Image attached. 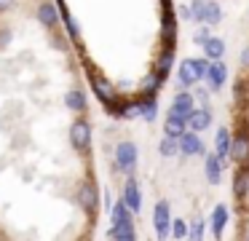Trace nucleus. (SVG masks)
I'll return each mask as SVG.
<instances>
[{"label":"nucleus","instance_id":"obj_16","mask_svg":"<svg viewBox=\"0 0 249 241\" xmlns=\"http://www.w3.org/2000/svg\"><path fill=\"white\" fill-rule=\"evenodd\" d=\"M201 21L217 24V21H220V5H217V3H204V11H201Z\"/></svg>","mask_w":249,"mask_h":241},{"label":"nucleus","instance_id":"obj_12","mask_svg":"<svg viewBox=\"0 0 249 241\" xmlns=\"http://www.w3.org/2000/svg\"><path fill=\"white\" fill-rule=\"evenodd\" d=\"M185 123H190V129H193V131H201V129L209 126V110H193Z\"/></svg>","mask_w":249,"mask_h":241},{"label":"nucleus","instance_id":"obj_17","mask_svg":"<svg viewBox=\"0 0 249 241\" xmlns=\"http://www.w3.org/2000/svg\"><path fill=\"white\" fill-rule=\"evenodd\" d=\"M228 150H231V139H228L225 129H220V131H217V155H222V158H225Z\"/></svg>","mask_w":249,"mask_h":241},{"label":"nucleus","instance_id":"obj_6","mask_svg":"<svg viewBox=\"0 0 249 241\" xmlns=\"http://www.w3.org/2000/svg\"><path fill=\"white\" fill-rule=\"evenodd\" d=\"M206 78H209V89H212V91L222 89V83H225V78H228L225 64H222V62H214L209 70H206Z\"/></svg>","mask_w":249,"mask_h":241},{"label":"nucleus","instance_id":"obj_22","mask_svg":"<svg viewBox=\"0 0 249 241\" xmlns=\"http://www.w3.org/2000/svg\"><path fill=\"white\" fill-rule=\"evenodd\" d=\"M113 241H137V236L134 233H129V236H113Z\"/></svg>","mask_w":249,"mask_h":241},{"label":"nucleus","instance_id":"obj_3","mask_svg":"<svg viewBox=\"0 0 249 241\" xmlns=\"http://www.w3.org/2000/svg\"><path fill=\"white\" fill-rule=\"evenodd\" d=\"M115 164H118L121 171H131L137 164V148L131 142H121L118 150H115Z\"/></svg>","mask_w":249,"mask_h":241},{"label":"nucleus","instance_id":"obj_9","mask_svg":"<svg viewBox=\"0 0 249 241\" xmlns=\"http://www.w3.org/2000/svg\"><path fill=\"white\" fill-rule=\"evenodd\" d=\"M72 142L81 150H89V123L86 121H78L75 126H72Z\"/></svg>","mask_w":249,"mask_h":241},{"label":"nucleus","instance_id":"obj_13","mask_svg":"<svg viewBox=\"0 0 249 241\" xmlns=\"http://www.w3.org/2000/svg\"><path fill=\"white\" fill-rule=\"evenodd\" d=\"M228 153L233 155V161H247V158H249V139H247V137H238Z\"/></svg>","mask_w":249,"mask_h":241},{"label":"nucleus","instance_id":"obj_5","mask_svg":"<svg viewBox=\"0 0 249 241\" xmlns=\"http://www.w3.org/2000/svg\"><path fill=\"white\" fill-rule=\"evenodd\" d=\"M78 198H81V206L86 209V212H97L99 193H97V185H94V182H83V185H81V193H78Z\"/></svg>","mask_w":249,"mask_h":241},{"label":"nucleus","instance_id":"obj_19","mask_svg":"<svg viewBox=\"0 0 249 241\" xmlns=\"http://www.w3.org/2000/svg\"><path fill=\"white\" fill-rule=\"evenodd\" d=\"M233 190H236V196H247V193H249V174H247V171H244V174H238L236 187H233Z\"/></svg>","mask_w":249,"mask_h":241},{"label":"nucleus","instance_id":"obj_1","mask_svg":"<svg viewBox=\"0 0 249 241\" xmlns=\"http://www.w3.org/2000/svg\"><path fill=\"white\" fill-rule=\"evenodd\" d=\"M153 222H156V236H158V241H166L169 233H172V214H169V204H166V201H158V204H156Z\"/></svg>","mask_w":249,"mask_h":241},{"label":"nucleus","instance_id":"obj_15","mask_svg":"<svg viewBox=\"0 0 249 241\" xmlns=\"http://www.w3.org/2000/svg\"><path fill=\"white\" fill-rule=\"evenodd\" d=\"M204 51L209 59H214V62H220L222 51H225V46H222V40H217V37H209V40L204 43Z\"/></svg>","mask_w":249,"mask_h":241},{"label":"nucleus","instance_id":"obj_18","mask_svg":"<svg viewBox=\"0 0 249 241\" xmlns=\"http://www.w3.org/2000/svg\"><path fill=\"white\" fill-rule=\"evenodd\" d=\"M177 150H179V142H177L174 137H166V139L161 142V155H174Z\"/></svg>","mask_w":249,"mask_h":241},{"label":"nucleus","instance_id":"obj_11","mask_svg":"<svg viewBox=\"0 0 249 241\" xmlns=\"http://www.w3.org/2000/svg\"><path fill=\"white\" fill-rule=\"evenodd\" d=\"M225 222H228V209L220 204V206L214 209V214H212V233H214L217 239L222 236V228H225Z\"/></svg>","mask_w":249,"mask_h":241},{"label":"nucleus","instance_id":"obj_21","mask_svg":"<svg viewBox=\"0 0 249 241\" xmlns=\"http://www.w3.org/2000/svg\"><path fill=\"white\" fill-rule=\"evenodd\" d=\"M188 233H190V241H204V222H201V220H196L193 228H190Z\"/></svg>","mask_w":249,"mask_h":241},{"label":"nucleus","instance_id":"obj_10","mask_svg":"<svg viewBox=\"0 0 249 241\" xmlns=\"http://www.w3.org/2000/svg\"><path fill=\"white\" fill-rule=\"evenodd\" d=\"M163 131H166V137H182L185 134V121L182 118H177V115H169L166 118V123H163Z\"/></svg>","mask_w":249,"mask_h":241},{"label":"nucleus","instance_id":"obj_23","mask_svg":"<svg viewBox=\"0 0 249 241\" xmlns=\"http://www.w3.org/2000/svg\"><path fill=\"white\" fill-rule=\"evenodd\" d=\"M206 40H209V32H198V35H196V43H201V46H204Z\"/></svg>","mask_w":249,"mask_h":241},{"label":"nucleus","instance_id":"obj_8","mask_svg":"<svg viewBox=\"0 0 249 241\" xmlns=\"http://www.w3.org/2000/svg\"><path fill=\"white\" fill-rule=\"evenodd\" d=\"M177 142H179V150H182L185 155H198V153H204V145H201V139L196 137V134H182Z\"/></svg>","mask_w":249,"mask_h":241},{"label":"nucleus","instance_id":"obj_14","mask_svg":"<svg viewBox=\"0 0 249 241\" xmlns=\"http://www.w3.org/2000/svg\"><path fill=\"white\" fill-rule=\"evenodd\" d=\"M220 169H222L220 158H217V155H209V158H206V180H209L212 185L220 182Z\"/></svg>","mask_w":249,"mask_h":241},{"label":"nucleus","instance_id":"obj_4","mask_svg":"<svg viewBox=\"0 0 249 241\" xmlns=\"http://www.w3.org/2000/svg\"><path fill=\"white\" fill-rule=\"evenodd\" d=\"M121 201L126 204V209L129 212H140L142 209V193H140V185H137V180H129L124 187V198Z\"/></svg>","mask_w":249,"mask_h":241},{"label":"nucleus","instance_id":"obj_7","mask_svg":"<svg viewBox=\"0 0 249 241\" xmlns=\"http://www.w3.org/2000/svg\"><path fill=\"white\" fill-rule=\"evenodd\" d=\"M190 112H193V96H190V94H179L177 99H174L169 115H177V118H182V121H185Z\"/></svg>","mask_w":249,"mask_h":241},{"label":"nucleus","instance_id":"obj_2","mask_svg":"<svg viewBox=\"0 0 249 241\" xmlns=\"http://www.w3.org/2000/svg\"><path fill=\"white\" fill-rule=\"evenodd\" d=\"M206 70H209V64L206 62H182L179 64V80H182L185 86H190V83H196L198 78H204L206 75Z\"/></svg>","mask_w":249,"mask_h":241},{"label":"nucleus","instance_id":"obj_24","mask_svg":"<svg viewBox=\"0 0 249 241\" xmlns=\"http://www.w3.org/2000/svg\"><path fill=\"white\" fill-rule=\"evenodd\" d=\"M244 64H247V67H249V48H247V51H244Z\"/></svg>","mask_w":249,"mask_h":241},{"label":"nucleus","instance_id":"obj_20","mask_svg":"<svg viewBox=\"0 0 249 241\" xmlns=\"http://www.w3.org/2000/svg\"><path fill=\"white\" fill-rule=\"evenodd\" d=\"M172 236L174 239H185V236H188V225H185L182 220H172Z\"/></svg>","mask_w":249,"mask_h":241},{"label":"nucleus","instance_id":"obj_25","mask_svg":"<svg viewBox=\"0 0 249 241\" xmlns=\"http://www.w3.org/2000/svg\"><path fill=\"white\" fill-rule=\"evenodd\" d=\"M247 241H249V236H247Z\"/></svg>","mask_w":249,"mask_h":241}]
</instances>
